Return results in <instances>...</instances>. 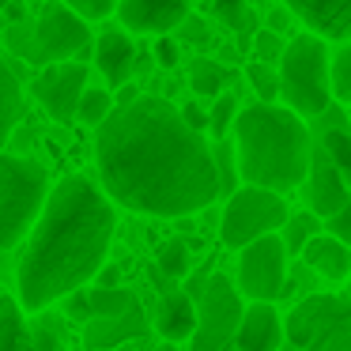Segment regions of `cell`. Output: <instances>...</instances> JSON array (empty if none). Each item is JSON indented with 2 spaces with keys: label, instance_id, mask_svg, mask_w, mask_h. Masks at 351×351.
Returning a JSON list of instances; mask_svg holds the SVG:
<instances>
[{
  "label": "cell",
  "instance_id": "41",
  "mask_svg": "<svg viewBox=\"0 0 351 351\" xmlns=\"http://www.w3.org/2000/svg\"><path fill=\"white\" fill-rule=\"evenodd\" d=\"M159 351H178V348H174V343H170V340H167V343H162V348H159Z\"/></svg>",
  "mask_w": 351,
  "mask_h": 351
},
{
  "label": "cell",
  "instance_id": "43",
  "mask_svg": "<svg viewBox=\"0 0 351 351\" xmlns=\"http://www.w3.org/2000/svg\"><path fill=\"white\" fill-rule=\"evenodd\" d=\"M4 4H8V0H0V8H4Z\"/></svg>",
  "mask_w": 351,
  "mask_h": 351
},
{
  "label": "cell",
  "instance_id": "13",
  "mask_svg": "<svg viewBox=\"0 0 351 351\" xmlns=\"http://www.w3.org/2000/svg\"><path fill=\"white\" fill-rule=\"evenodd\" d=\"M193 0H117L114 12L129 34H170L189 19Z\"/></svg>",
  "mask_w": 351,
  "mask_h": 351
},
{
  "label": "cell",
  "instance_id": "11",
  "mask_svg": "<svg viewBox=\"0 0 351 351\" xmlns=\"http://www.w3.org/2000/svg\"><path fill=\"white\" fill-rule=\"evenodd\" d=\"M84 87H87V64L80 61V57H72V61L38 64L31 95L49 121L72 125L76 121V102H80V95H84Z\"/></svg>",
  "mask_w": 351,
  "mask_h": 351
},
{
  "label": "cell",
  "instance_id": "3",
  "mask_svg": "<svg viewBox=\"0 0 351 351\" xmlns=\"http://www.w3.org/2000/svg\"><path fill=\"white\" fill-rule=\"evenodd\" d=\"M234 162L245 185H261L272 193H291L302 185L310 162V132L306 121L287 106L253 102L234 114Z\"/></svg>",
  "mask_w": 351,
  "mask_h": 351
},
{
  "label": "cell",
  "instance_id": "9",
  "mask_svg": "<svg viewBox=\"0 0 351 351\" xmlns=\"http://www.w3.org/2000/svg\"><path fill=\"white\" fill-rule=\"evenodd\" d=\"M242 313V295L227 276H212L200 291L197 325L189 332V351H238L234 348V325Z\"/></svg>",
  "mask_w": 351,
  "mask_h": 351
},
{
  "label": "cell",
  "instance_id": "15",
  "mask_svg": "<svg viewBox=\"0 0 351 351\" xmlns=\"http://www.w3.org/2000/svg\"><path fill=\"white\" fill-rule=\"evenodd\" d=\"M283 8L325 42H348L351 0H283Z\"/></svg>",
  "mask_w": 351,
  "mask_h": 351
},
{
  "label": "cell",
  "instance_id": "36",
  "mask_svg": "<svg viewBox=\"0 0 351 351\" xmlns=\"http://www.w3.org/2000/svg\"><path fill=\"white\" fill-rule=\"evenodd\" d=\"M31 336H34V351H61V336H57L53 325L31 328Z\"/></svg>",
  "mask_w": 351,
  "mask_h": 351
},
{
  "label": "cell",
  "instance_id": "35",
  "mask_svg": "<svg viewBox=\"0 0 351 351\" xmlns=\"http://www.w3.org/2000/svg\"><path fill=\"white\" fill-rule=\"evenodd\" d=\"M178 114H182V121L189 125L193 132H208V110L200 106V99L182 102V106H178Z\"/></svg>",
  "mask_w": 351,
  "mask_h": 351
},
{
  "label": "cell",
  "instance_id": "24",
  "mask_svg": "<svg viewBox=\"0 0 351 351\" xmlns=\"http://www.w3.org/2000/svg\"><path fill=\"white\" fill-rule=\"evenodd\" d=\"M234 114H238V99H234V95H230V91L215 95L212 110H208V136L227 140L230 136V125H234Z\"/></svg>",
  "mask_w": 351,
  "mask_h": 351
},
{
  "label": "cell",
  "instance_id": "37",
  "mask_svg": "<svg viewBox=\"0 0 351 351\" xmlns=\"http://www.w3.org/2000/svg\"><path fill=\"white\" fill-rule=\"evenodd\" d=\"M351 204L348 208H340V212H336V215H328V234H336V238H343V242H348V234H351Z\"/></svg>",
  "mask_w": 351,
  "mask_h": 351
},
{
  "label": "cell",
  "instance_id": "20",
  "mask_svg": "<svg viewBox=\"0 0 351 351\" xmlns=\"http://www.w3.org/2000/svg\"><path fill=\"white\" fill-rule=\"evenodd\" d=\"M0 351H34V336L23 306L0 291Z\"/></svg>",
  "mask_w": 351,
  "mask_h": 351
},
{
  "label": "cell",
  "instance_id": "27",
  "mask_svg": "<svg viewBox=\"0 0 351 351\" xmlns=\"http://www.w3.org/2000/svg\"><path fill=\"white\" fill-rule=\"evenodd\" d=\"M245 80H250L253 95H257L261 102H276V95H280V80H276V64L250 61V64H245Z\"/></svg>",
  "mask_w": 351,
  "mask_h": 351
},
{
  "label": "cell",
  "instance_id": "31",
  "mask_svg": "<svg viewBox=\"0 0 351 351\" xmlns=\"http://www.w3.org/2000/svg\"><path fill=\"white\" fill-rule=\"evenodd\" d=\"M280 49H283V34H276V31H268V27H261L257 38H253V61L276 64V61H280Z\"/></svg>",
  "mask_w": 351,
  "mask_h": 351
},
{
  "label": "cell",
  "instance_id": "10",
  "mask_svg": "<svg viewBox=\"0 0 351 351\" xmlns=\"http://www.w3.org/2000/svg\"><path fill=\"white\" fill-rule=\"evenodd\" d=\"M238 295L253 302H272L287 287V250L276 234H261L238 250Z\"/></svg>",
  "mask_w": 351,
  "mask_h": 351
},
{
  "label": "cell",
  "instance_id": "39",
  "mask_svg": "<svg viewBox=\"0 0 351 351\" xmlns=\"http://www.w3.org/2000/svg\"><path fill=\"white\" fill-rule=\"evenodd\" d=\"M95 280H99V287H121V268H117V265H106V261H102L99 272H95Z\"/></svg>",
  "mask_w": 351,
  "mask_h": 351
},
{
  "label": "cell",
  "instance_id": "14",
  "mask_svg": "<svg viewBox=\"0 0 351 351\" xmlns=\"http://www.w3.org/2000/svg\"><path fill=\"white\" fill-rule=\"evenodd\" d=\"M283 340V317L272 302H250L242 306L234 325V348L238 351H276Z\"/></svg>",
  "mask_w": 351,
  "mask_h": 351
},
{
  "label": "cell",
  "instance_id": "26",
  "mask_svg": "<svg viewBox=\"0 0 351 351\" xmlns=\"http://www.w3.org/2000/svg\"><path fill=\"white\" fill-rule=\"evenodd\" d=\"M155 261H159V268L167 276H174V280L189 276V245H185L182 238H167V242L159 245V253H155Z\"/></svg>",
  "mask_w": 351,
  "mask_h": 351
},
{
  "label": "cell",
  "instance_id": "25",
  "mask_svg": "<svg viewBox=\"0 0 351 351\" xmlns=\"http://www.w3.org/2000/svg\"><path fill=\"white\" fill-rule=\"evenodd\" d=\"M280 230H283V234H280L283 250H287L291 257H295V253L302 250V242H306V238H310L313 230H321V227H317V215H310V212H306V215H287Z\"/></svg>",
  "mask_w": 351,
  "mask_h": 351
},
{
  "label": "cell",
  "instance_id": "22",
  "mask_svg": "<svg viewBox=\"0 0 351 351\" xmlns=\"http://www.w3.org/2000/svg\"><path fill=\"white\" fill-rule=\"evenodd\" d=\"M328 91H332V102H340V106L351 102V49H348V42H336V49H328Z\"/></svg>",
  "mask_w": 351,
  "mask_h": 351
},
{
  "label": "cell",
  "instance_id": "5",
  "mask_svg": "<svg viewBox=\"0 0 351 351\" xmlns=\"http://www.w3.org/2000/svg\"><path fill=\"white\" fill-rule=\"evenodd\" d=\"M276 80H280V95L276 99L298 117H321L332 106V91H328V42L321 34L306 31L283 42L280 61H276Z\"/></svg>",
  "mask_w": 351,
  "mask_h": 351
},
{
  "label": "cell",
  "instance_id": "23",
  "mask_svg": "<svg viewBox=\"0 0 351 351\" xmlns=\"http://www.w3.org/2000/svg\"><path fill=\"white\" fill-rule=\"evenodd\" d=\"M114 110V99H110V87H84V95H80V102H76V117L84 125H99L102 117Z\"/></svg>",
  "mask_w": 351,
  "mask_h": 351
},
{
  "label": "cell",
  "instance_id": "6",
  "mask_svg": "<svg viewBox=\"0 0 351 351\" xmlns=\"http://www.w3.org/2000/svg\"><path fill=\"white\" fill-rule=\"evenodd\" d=\"M276 351H351V302L343 291L310 295L283 317Z\"/></svg>",
  "mask_w": 351,
  "mask_h": 351
},
{
  "label": "cell",
  "instance_id": "28",
  "mask_svg": "<svg viewBox=\"0 0 351 351\" xmlns=\"http://www.w3.org/2000/svg\"><path fill=\"white\" fill-rule=\"evenodd\" d=\"M87 298H91V317H106V313L117 317L129 306V295L121 287H95V291H87Z\"/></svg>",
  "mask_w": 351,
  "mask_h": 351
},
{
  "label": "cell",
  "instance_id": "17",
  "mask_svg": "<svg viewBox=\"0 0 351 351\" xmlns=\"http://www.w3.org/2000/svg\"><path fill=\"white\" fill-rule=\"evenodd\" d=\"M95 42V69L102 72V80L114 91L117 84L132 76V64H136V46H132L129 31H102Z\"/></svg>",
  "mask_w": 351,
  "mask_h": 351
},
{
  "label": "cell",
  "instance_id": "33",
  "mask_svg": "<svg viewBox=\"0 0 351 351\" xmlns=\"http://www.w3.org/2000/svg\"><path fill=\"white\" fill-rule=\"evenodd\" d=\"M61 4H69V8L76 12L80 19H87V23H99V19H110V16H114V4H117V0H61Z\"/></svg>",
  "mask_w": 351,
  "mask_h": 351
},
{
  "label": "cell",
  "instance_id": "18",
  "mask_svg": "<svg viewBox=\"0 0 351 351\" xmlns=\"http://www.w3.org/2000/svg\"><path fill=\"white\" fill-rule=\"evenodd\" d=\"M193 325H197V302L189 295H167L155 313V328H159L162 340L178 343V340H189Z\"/></svg>",
  "mask_w": 351,
  "mask_h": 351
},
{
  "label": "cell",
  "instance_id": "42",
  "mask_svg": "<svg viewBox=\"0 0 351 351\" xmlns=\"http://www.w3.org/2000/svg\"><path fill=\"white\" fill-rule=\"evenodd\" d=\"M27 4H42V0H27Z\"/></svg>",
  "mask_w": 351,
  "mask_h": 351
},
{
  "label": "cell",
  "instance_id": "8",
  "mask_svg": "<svg viewBox=\"0 0 351 351\" xmlns=\"http://www.w3.org/2000/svg\"><path fill=\"white\" fill-rule=\"evenodd\" d=\"M287 200L283 193L261 189V185H242L227 197V208L219 215V238L227 250H242L245 242L261 234H276L287 219Z\"/></svg>",
  "mask_w": 351,
  "mask_h": 351
},
{
  "label": "cell",
  "instance_id": "40",
  "mask_svg": "<svg viewBox=\"0 0 351 351\" xmlns=\"http://www.w3.org/2000/svg\"><path fill=\"white\" fill-rule=\"evenodd\" d=\"M27 0H8L4 8H0V16H4V23H19V19H27Z\"/></svg>",
  "mask_w": 351,
  "mask_h": 351
},
{
  "label": "cell",
  "instance_id": "2",
  "mask_svg": "<svg viewBox=\"0 0 351 351\" xmlns=\"http://www.w3.org/2000/svg\"><path fill=\"white\" fill-rule=\"evenodd\" d=\"M117 230V212L91 178L69 174L46 193L19 253V298L23 313H42L69 291L87 287L106 261Z\"/></svg>",
  "mask_w": 351,
  "mask_h": 351
},
{
  "label": "cell",
  "instance_id": "12",
  "mask_svg": "<svg viewBox=\"0 0 351 351\" xmlns=\"http://www.w3.org/2000/svg\"><path fill=\"white\" fill-rule=\"evenodd\" d=\"M302 185H306V208H310V215H317V219H328V215H336L340 208L351 204L348 174H343L321 147H310V162H306Z\"/></svg>",
  "mask_w": 351,
  "mask_h": 351
},
{
  "label": "cell",
  "instance_id": "19",
  "mask_svg": "<svg viewBox=\"0 0 351 351\" xmlns=\"http://www.w3.org/2000/svg\"><path fill=\"white\" fill-rule=\"evenodd\" d=\"M23 84H19V76L12 72V64L0 57V152H4V144L12 140V132H16V125L23 121Z\"/></svg>",
  "mask_w": 351,
  "mask_h": 351
},
{
  "label": "cell",
  "instance_id": "34",
  "mask_svg": "<svg viewBox=\"0 0 351 351\" xmlns=\"http://www.w3.org/2000/svg\"><path fill=\"white\" fill-rule=\"evenodd\" d=\"M61 302H64V313H69L72 321H91V298H87V291H84V287L69 291V295H64Z\"/></svg>",
  "mask_w": 351,
  "mask_h": 351
},
{
  "label": "cell",
  "instance_id": "1",
  "mask_svg": "<svg viewBox=\"0 0 351 351\" xmlns=\"http://www.w3.org/2000/svg\"><path fill=\"white\" fill-rule=\"evenodd\" d=\"M95 129V167L114 204L155 219H189L219 200L212 144L162 95H136Z\"/></svg>",
  "mask_w": 351,
  "mask_h": 351
},
{
  "label": "cell",
  "instance_id": "29",
  "mask_svg": "<svg viewBox=\"0 0 351 351\" xmlns=\"http://www.w3.org/2000/svg\"><path fill=\"white\" fill-rule=\"evenodd\" d=\"M212 16L227 31H245L250 27V0H212Z\"/></svg>",
  "mask_w": 351,
  "mask_h": 351
},
{
  "label": "cell",
  "instance_id": "30",
  "mask_svg": "<svg viewBox=\"0 0 351 351\" xmlns=\"http://www.w3.org/2000/svg\"><path fill=\"white\" fill-rule=\"evenodd\" d=\"M321 152H325L343 174H351V136L343 129H328L325 140H321Z\"/></svg>",
  "mask_w": 351,
  "mask_h": 351
},
{
  "label": "cell",
  "instance_id": "32",
  "mask_svg": "<svg viewBox=\"0 0 351 351\" xmlns=\"http://www.w3.org/2000/svg\"><path fill=\"white\" fill-rule=\"evenodd\" d=\"M152 61L159 64L162 72H174L178 61H182V46H178L170 34H155V46H152Z\"/></svg>",
  "mask_w": 351,
  "mask_h": 351
},
{
  "label": "cell",
  "instance_id": "38",
  "mask_svg": "<svg viewBox=\"0 0 351 351\" xmlns=\"http://www.w3.org/2000/svg\"><path fill=\"white\" fill-rule=\"evenodd\" d=\"M291 19H295V16H291V12L280 4V8L268 12V23L265 27H268V31H276V34H291Z\"/></svg>",
  "mask_w": 351,
  "mask_h": 351
},
{
  "label": "cell",
  "instance_id": "4",
  "mask_svg": "<svg viewBox=\"0 0 351 351\" xmlns=\"http://www.w3.org/2000/svg\"><path fill=\"white\" fill-rule=\"evenodd\" d=\"M91 23L80 19L61 0H42L38 16H27L19 23H8L4 42L27 64H53V61H84V49L91 46Z\"/></svg>",
  "mask_w": 351,
  "mask_h": 351
},
{
  "label": "cell",
  "instance_id": "7",
  "mask_svg": "<svg viewBox=\"0 0 351 351\" xmlns=\"http://www.w3.org/2000/svg\"><path fill=\"white\" fill-rule=\"evenodd\" d=\"M49 193V170L23 155H0V250H16L38 219Z\"/></svg>",
  "mask_w": 351,
  "mask_h": 351
},
{
  "label": "cell",
  "instance_id": "16",
  "mask_svg": "<svg viewBox=\"0 0 351 351\" xmlns=\"http://www.w3.org/2000/svg\"><path fill=\"white\" fill-rule=\"evenodd\" d=\"M298 257L306 261V268H313V272H317L321 280H328V283H343L351 276V250H348V242L336 238V234H328V230H313V234L302 242Z\"/></svg>",
  "mask_w": 351,
  "mask_h": 351
},
{
  "label": "cell",
  "instance_id": "21",
  "mask_svg": "<svg viewBox=\"0 0 351 351\" xmlns=\"http://www.w3.org/2000/svg\"><path fill=\"white\" fill-rule=\"evenodd\" d=\"M189 87L197 99H215V95H223L230 87V69L223 61H215V57H197L189 64Z\"/></svg>",
  "mask_w": 351,
  "mask_h": 351
}]
</instances>
